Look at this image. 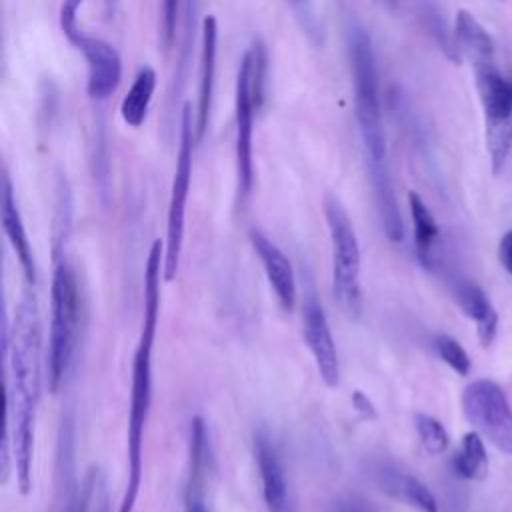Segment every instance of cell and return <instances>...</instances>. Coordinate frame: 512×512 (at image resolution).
Instances as JSON below:
<instances>
[{
    "label": "cell",
    "instance_id": "6da1fadb",
    "mask_svg": "<svg viewBox=\"0 0 512 512\" xmlns=\"http://www.w3.org/2000/svg\"><path fill=\"white\" fill-rule=\"evenodd\" d=\"M40 316L36 294L26 284L16 306L8 344L2 346L6 362V432L10 434L16 480L22 494L32 488L34 422L40 396Z\"/></svg>",
    "mask_w": 512,
    "mask_h": 512
},
{
    "label": "cell",
    "instance_id": "7a4b0ae2",
    "mask_svg": "<svg viewBox=\"0 0 512 512\" xmlns=\"http://www.w3.org/2000/svg\"><path fill=\"white\" fill-rule=\"evenodd\" d=\"M346 44L352 66V84H354V108L358 132L364 148L368 178L372 184L374 204L378 210V218L382 230L390 242L404 240V222L400 216V208L396 202L390 170H388V154H386V134L382 126V106L378 92V74H376V58L372 50V42L368 32L350 22L346 28Z\"/></svg>",
    "mask_w": 512,
    "mask_h": 512
},
{
    "label": "cell",
    "instance_id": "3957f363",
    "mask_svg": "<svg viewBox=\"0 0 512 512\" xmlns=\"http://www.w3.org/2000/svg\"><path fill=\"white\" fill-rule=\"evenodd\" d=\"M160 278H164V242L154 240L144 268V316L140 340L132 360V388L126 440L128 476L118 512H134L142 482V446L152 400V348L160 314Z\"/></svg>",
    "mask_w": 512,
    "mask_h": 512
},
{
    "label": "cell",
    "instance_id": "277c9868",
    "mask_svg": "<svg viewBox=\"0 0 512 512\" xmlns=\"http://www.w3.org/2000/svg\"><path fill=\"white\" fill-rule=\"evenodd\" d=\"M454 38L460 54L470 60L476 92L484 112L486 148L494 174L504 168L512 150V84L496 66L494 42L486 28L468 12L458 10Z\"/></svg>",
    "mask_w": 512,
    "mask_h": 512
},
{
    "label": "cell",
    "instance_id": "5b68a950",
    "mask_svg": "<svg viewBox=\"0 0 512 512\" xmlns=\"http://www.w3.org/2000/svg\"><path fill=\"white\" fill-rule=\"evenodd\" d=\"M78 284L64 256V230L56 232L54 270L50 286V338L46 352V380L50 392H58L70 368L78 336Z\"/></svg>",
    "mask_w": 512,
    "mask_h": 512
},
{
    "label": "cell",
    "instance_id": "8992f818",
    "mask_svg": "<svg viewBox=\"0 0 512 512\" xmlns=\"http://www.w3.org/2000/svg\"><path fill=\"white\" fill-rule=\"evenodd\" d=\"M322 208L332 246V292L346 316L358 318L362 312L358 236L346 208L334 194L324 196Z\"/></svg>",
    "mask_w": 512,
    "mask_h": 512
},
{
    "label": "cell",
    "instance_id": "52a82bcc",
    "mask_svg": "<svg viewBox=\"0 0 512 512\" xmlns=\"http://www.w3.org/2000/svg\"><path fill=\"white\" fill-rule=\"evenodd\" d=\"M190 104H184L180 114V144L176 154V170L170 188L168 216H166V242H164V280L172 282L180 266V254L184 244L186 200L192 180V144L196 134Z\"/></svg>",
    "mask_w": 512,
    "mask_h": 512
},
{
    "label": "cell",
    "instance_id": "ba28073f",
    "mask_svg": "<svg viewBox=\"0 0 512 512\" xmlns=\"http://www.w3.org/2000/svg\"><path fill=\"white\" fill-rule=\"evenodd\" d=\"M84 0H64L60 6L58 22L62 34L70 40L76 50L84 54L88 66V80L86 92L94 100L108 98L120 82L122 76V62L114 46L100 38L86 36L78 26V10Z\"/></svg>",
    "mask_w": 512,
    "mask_h": 512
},
{
    "label": "cell",
    "instance_id": "9c48e42d",
    "mask_svg": "<svg viewBox=\"0 0 512 512\" xmlns=\"http://www.w3.org/2000/svg\"><path fill=\"white\" fill-rule=\"evenodd\" d=\"M462 412L492 446L512 454V406L494 380H472L462 392Z\"/></svg>",
    "mask_w": 512,
    "mask_h": 512
},
{
    "label": "cell",
    "instance_id": "30bf717a",
    "mask_svg": "<svg viewBox=\"0 0 512 512\" xmlns=\"http://www.w3.org/2000/svg\"><path fill=\"white\" fill-rule=\"evenodd\" d=\"M258 110L252 86H250V62L244 52L234 90V116H236V194L238 202H246L254 184V162H252V132L254 112Z\"/></svg>",
    "mask_w": 512,
    "mask_h": 512
},
{
    "label": "cell",
    "instance_id": "8fae6325",
    "mask_svg": "<svg viewBox=\"0 0 512 512\" xmlns=\"http://www.w3.org/2000/svg\"><path fill=\"white\" fill-rule=\"evenodd\" d=\"M302 334L306 346L316 362L318 374L328 388H336L340 384V360L336 342L332 338V330L326 318V312L318 300V294L308 280L304 286L302 300Z\"/></svg>",
    "mask_w": 512,
    "mask_h": 512
},
{
    "label": "cell",
    "instance_id": "7c38bea8",
    "mask_svg": "<svg viewBox=\"0 0 512 512\" xmlns=\"http://www.w3.org/2000/svg\"><path fill=\"white\" fill-rule=\"evenodd\" d=\"M74 470V426L70 416H64L58 430L56 490L52 512H86V498L80 494Z\"/></svg>",
    "mask_w": 512,
    "mask_h": 512
},
{
    "label": "cell",
    "instance_id": "4fadbf2b",
    "mask_svg": "<svg viewBox=\"0 0 512 512\" xmlns=\"http://www.w3.org/2000/svg\"><path fill=\"white\" fill-rule=\"evenodd\" d=\"M372 476L376 486L390 498L404 502L420 512H438V502L432 490L414 474L400 468L394 462L378 460L372 466Z\"/></svg>",
    "mask_w": 512,
    "mask_h": 512
},
{
    "label": "cell",
    "instance_id": "5bb4252c",
    "mask_svg": "<svg viewBox=\"0 0 512 512\" xmlns=\"http://www.w3.org/2000/svg\"><path fill=\"white\" fill-rule=\"evenodd\" d=\"M248 238L256 256L260 258V264L264 268V274L268 278L272 292L276 294L280 306L286 312H290L296 304V276L290 260L262 230L252 228L248 232Z\"/></svg>",
    "mask_w": 512,
    "mask_h": 512
},
{
    "label": "cell",
    "instance_id": "9a60e30c",
    "mask_svg": "<svg viewBox=\"0 0 512 512\" xmlns=\"http://www.w3.org/2000/svg\"><path fill=\"white\" fill-rule=\"evenodd\" d=\"M254 456L262 482V498L268 512H282L288 506V486L278 450L264 428L254 432Z\"/></svg>",
    "mask_w": 512,
    "mask_h": 512
},
{
    "label": "cell",
    "instance_id": "2e32d148",
    "mask_svg": "<svg viewBox=\"0 0 512 512\" xmlns=\"http://www.w3.org/2000/svg\"><path fill=\"white\" fill-rule=\"evenodd\" d=\"M450 286H452V296H454L456 304L460 306V310L470 320H474L480 344L484 348L490 346L494 342L496 330H498V314H496L490 298L476 282L462 278V276L452 278Z\"/></svg>",
    "mask_w": 512,
    "mask_h": 512
},
{
    "label": "cell",
    "instance_id": "e0dca14e",
    "mask_svg": "<svg viewBox=\"0 0 512 512\" xmlns=\"http://www.w3.org/2000/svg\"><path fill=\"white\" fill-rule=\"evenodd\" d=\"M0 206H2L0 214H2L4 234H6V238L12 246L18 262H20L26 284L34 286V282H36V260H34L32 246H30V240H28V234H26V228H24V222H22V216H20V210H18V204H16V196H14L10 176H8L6 170L2 174V204Z\"/></svg>",
    "mask_w": 512,
    "mask_h": 512
},
{
    "label": "cell",
    "instance_id": "ac0fdd59",
    "mask_svg": "<svg viewBox=\"0 0 512 512\" xmlns=\"http://www.w3.org/2000/svg\"><path fill=\"white\" fill-rule=\"evenodd\" d=\"M216 42L218 24L212 14L202 20V40H200V80H198V108H196V138L200 140L208 128L214 76H216Z\"/></svg>",
    "mask_w": 512,
    "mask_h": 512
},
{
    "label": "cell",
    "instance_id": "d6986e66",
    "mask_svg": "<svg viewBox=\"0 0 512 512\" xmlns=\"http://www.w3.org/2000/svg\"><path fill=\"white\" fill-rule=\"evenodd\" d=\"M408 206H410V216L414 224V244H416V254L420 262L426 268L436 266V252H438V238H440V228L424 204V200L416 192H408Z\"/></svg>",
    "mask_w": 512,
    "mask_h": 512
},
{
    "label": "cell",
    "instance_id": "ffe728a7",
    "mask_svg": "<svg viewBox=\"0 0 512 512\" xmlns=\"http://www.w3.org/2000/svg\"><path fill=\"white\" fill-rule=\"evenodd\" d=\"M154 90H156V72L150 66H142L136 72L126 96L120 102V116L128 126L132 128L142 126L148 114Z\"/></svg>",
    "mask_w": 512,
    "mask_h": 512
},
{
    "label": "cell",
    "instance_id": "44dd1931",
    "mask_svg": "<svg viewBox=\"0 0 512 512\" xmlns=\"http://www.w3.org/2000/svg\"><path fill=\"white\" fill-rule=\"evenodd\" d=\"M452 468L458 478L464 480H484L488 474V454L482 434L472 430L460 440L456 454L452 456Z\"/></svg>",
    "mask_w": 512,
    "mask_h": 512
},
{
    "label": "cell",
    "instance_id": "7402d4cb",
    "mask_svg": "<svg viewBox=\"0 0 512 512\" xmlns=\"http://www.w3.org/2000/svg\"><path fill=\"white\" fill-rule=\"evenodd\" d=\"M414 426H416L418 440H420L426 454L438 456V454L446 452V448L450 444V436H448L444 424L438 418H434L430 414H424V412H418L414 416Z\"/></svg>",
    "mask_w": 512,
    "mask_h": 512
},
{
    "label": "cell",
    "instance_id": "603a6c76",
    "mask_svg": "<svg viewBox=\"0 0 512 512\" xmlns=\"http://www.w3.org/2000/svg\"><path fill=\"white\" fill-rule=\"evenodd\" d=\"M432 346H434L438 358L446 366H450L458 376H468L470 374L472 360H470L468 352L464 350V346L456 338H452L450 334L440 332V334H434Z\"/></svg>",
    "mask_w": 512,
    "mask_h": 512
},
{
    "label": "cell",
    "instance_id": "cb8c5ba5",
    "mask_svg": "<svg viewBox=\"0 0 512 512\" xmlns=\"http://www.w3.org/2000/svg\"><path fill=\"white\" fill-rule=\"evenodd\" d=\"M178 2L180 0H162V4H160V38H162L164 48H170L174 42Z\"/></svg>",
    "mask_w": 512,
    "mask_h": 512
},
{
    "label": "cell",
    "instance_id": "d4e9b609",
    "mask_svg": "<svg viewBox=\"0 0 512 512\" xmlns=\"http://www.w3.org/2000/svg\"><path fill=\"white\" fill-rule=\"evenodd\" d=\"M202 484H204V478L188 476L186 496H184V508H186V512H210V510L204 506Z\"/></svg>",
    "mask_w": 512,
    "mask_h": 512
},
{
    "label": "cell",
    "instance_id": "484cf974",
    "mask_svg": "<svg viewBox=\"0 0 512 512\" xmlns=\"http://www.w3.org/2000/svg\"><path fill=\"white\" fill-rule=\"evenodd\" d=\"M498 260L500 266L506 270V274L512 276V230H508L498 244Z\"/></svg>",
    "mask_w": 512,
    "mask_h": 512
},
{
    "label": "cell",
    "instance_id": "4316f807",
    "mask_svg": "<svg viewBox=\"0 0 512 512\" xmlns=\"http://www.w3.org/2000/svg\"><path fill=\"white\" fill-rule=\"evenodd\" d=\"M352 406L356 408V412H358L362 418H366V420H374V418H376V406H374L372 400H370L366 394H362L360 390H356V392L352 394Z\"/></svg>",
    "mask_w": 512,
    "mask_h": 512
},
{
    "label": "cell",
    "instance_id": "83f0119b",
    "mask_svg": "<svg viewBox=\"0 0 512 512\" xmlns=\"http://www.w3.org/2000/svg\"><path fill=\"white\" fill-rule=\"evenodd\" d=\"M334 512H374V508L360 498H344L336 502Z\"/></svg>",
    "mask_w": 512,
    "mask_h": 512
},
{
    "label": "cell",
    "instance_id": "f1b7e54d",
    "mask_svg": "<svg viewBox=\"0 0 512 512\" xmlns=\"http://www.w3.org/2000/svg\"><path fill=\"white\" fill-rule=\"evenodd\" d=\"M96 484H98V492H96V506L94 512H110V500H108V492L102 480H98L96 476Z\"/></svg>",
    "mask_w": 512,
    "mask_h": 512
},
{
    "label": "cell",
    "instance_id": "f546056e",
    "mask_svg": "<svg viewBox=\"0 0 512 512\" xmlns=\"http://www.w3.org/2000/svg\"><path fill=\"white\" fill-rule=\"evenodd\" d=\"M292 8L296 10V14L300 18H304L308 24L312 22V16H310V0H290Z\"/></svg>",
    "mask_w": 512,
    "mask_h": 512
},
{
    "label": "cell",
    "instance_id": "4dcf8cb0",
    "mask_svg": "<svg viewBox=\"0 0 512 512\" xmlns=\"http://www.w3.org/2000/svg\"><path fill=\"white\" fill-rule=\"evenodd\" d=\"M116 2H118V0H104L106 14H108V16H112V14H114V10H116Z\"/></svg>",
    "mask_w": 512,
    "mask_h": 512
},
{
    "label": "cell",
    "instance_id": "1f68e13d",
    "mask_svg": "<svg viewBox=\"0 0 512 512\" xmlns=\"http://www.w3.org/2000/svg\"><path fill=\"white\" fill-rule=\"evenodd\" d=\"M382 6H386V8H394L396 4H398V0H378Z\"/></svg>",
    "mask_w": 512,
    "mask_h": 512
},
{
    "label": "cell",
    "instance_id": "d6a6232c",
    "mask_svg": "<svg viewBox=\"0 0 512 512\" xmlns=\"http://www.w3.org/2000/svg\"><path fill=\"white\" fill-rule=\"evenodd\" d=\"M282 512H294V510H292V508H290V506H286V508H284V510H282Z\"/></svg>",
    "mask_w": 512,
    "mask_h": 512
}]
</instances>
